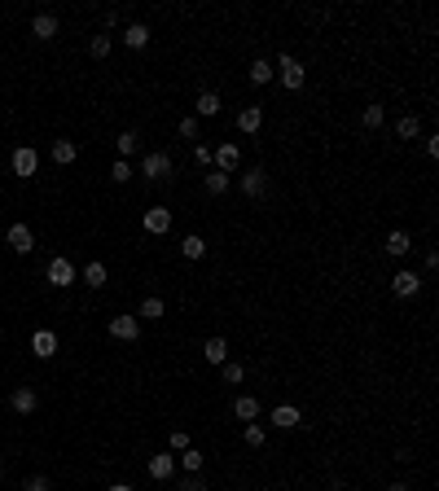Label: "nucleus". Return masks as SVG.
Instances as JSON below:
<instances>
[{
  "mask_svg": "<svg viewBox=\"0 0 439 491\" xmlns=\"http://www.w3.org/2000/svg\"><path fill=\"white\" fill-rule=\"evenodd\" d=\"M22 491H49V478H44V474H31V478H27V487H22Z\"/></svg>",
  "mask_w": 439,
  "mask_h": 491,
  "instance_id": "4c0bfd02",
  "label": "nucleus"
},
{
  "mask_svg": "<svg viewBox=\"0 0 439 491\" xmlns=\"http://www.w3.org/2000/svg\"><path fill=\"white\" fill-rule=\"evenodd\" d=\"M259 123H264V110H259V105H246V110L237 114V127L242 132H259Z\"/></svg>",
  "mask_w": 439,
  "mask_h": 491,
  "instance_id": "b1692460",
  "label": "nucleus"
},
{
  "mask_svg": "<svg viewBox=\"0 0 439 491\" xmlns=\"http://www.w3.org/2000/svg\"><path fill=\"white\" fill-rule=\"evenodd\" d=\"M277 75H281V83H286L290 92H299L303 83H307V70H303V62H294L290 53H281V57H277Z\"/></svg>",
  "mask_w": 439,
  "mask_h": 491,
  "instance_id": "f03ea898",
  "label": "nucleus"
},
{
  "mask_svg": "<svg viewBox=\"0 0 439 491\" xmlns=\"http://www.w3.org/2000/svg\"><path fill=\"white\" fill-rule=\"evenodd\" d=\"M242 194L246 198H264L268 194V171H264V167H251V171L242 176Z\"/></svg>",
  "mask_w": 439,
  "mask_h": 491,
  "instance_id": "423d86ee",
  "label": "nucleus"
},
{
  "mask_svg": "<svg viewBox=\"0 0 439 491\" xmlns=\"http://www.w3.org/2000/svg\"><path fill=\"white\" fill-rule=\"evenodd\" d=\"M246 75H251V83H259V88H264V83L272 79V62H264V57H259V62H251V70H246Z\"/></svg>",
  "mask_w": 439,
  "mask_h": 491,
  "instance_id": "bb28decb",
  "label": "nucleus"
},
{
  "mask_svg": "<svg viewBox=\"0 0 439 491\" xmlns=\"http://www.w3.org/2000/svg\"><path fill=\"white\" fill-rule=\"evenodd\" d=\"M181 136L185 140H198V118H181Z\"/></svg>",
  "mask_w": 439,
  "mask_h": 491,
  "instance_id": "e433bc0d",
  "label": "nucleus"
},
{
  "mask_svg": "<svg viewBox=\"0 0 439 491\" xmlns=\"http://www.w3.org/2000/svg\"><path fill=\"white\" fill-rule=\"evenodd\" d=\"M110 491H132V487H127V483H114V487H110Z\"/></svg>",
  "mask_w": 439,
  "mask_h": 491,
  "instance_id": "79ce46f5",
  "label": "nucleus"
},
{
  "mask_svg": "<svg viewBox=\"0 0 439 491\" xmlns=\"http://www.w3.org/2000/svg\"><path fill=\"white\" fill-rule=\"evenodd\" d=\"M181 250H185V259H203V255H207V242H203L198 233H189L185 242H181Z\"/></svg>",
  "mask_w": 439,
  "mask_h": 491,
  "instance_id": "393cba45",
  "label": "nucleus"
},
{
  "mask_svg": "<svg viewBox=\"0 0 439 491\" xmlns=\"http://www.w3.org/2000/svg\"><path fill=\"white\" fill-rule=\"evenodd\" d=\"M88 53H92V57H110V35H92Z\"/></svg>",
  "mask_w": 439,
  "mask_h": 491,
  "instance_id": "2f4dec72",
  "label": "nucleus"
},
{
  "mask_svg": "<svg viewBox=\"0 0 439 491\" xmlns=\"http://www.w3.org/2000/svg\"><path fill=\"white\" fill-rule=\"evenodd\" d=\"M172 171H176V167H172V158H167L163 149H154V154H145V158H141V176H145L150 185L172 180Z\"/></svg>",
  "mask_w": 439,
  "mask_h": 491,
  "instance_id": "f257e3e1",
  "label": "nucleus"
},
{
  "mask_svg": "<svg viewBox=\"0 0 439 491\" xmlns=\"http://www.w3.org/2000/svg\"><path fill=\"white\" fill-rule=\"evenodd\" d=\"M220 110H224L220 92H198V114H203V118H216Z\"/></svg>",
  "mask_w": 439,
  "mask_h": 491,
  "instance_id": "5701e85b",
  "label": "nucleus"
},
{
  "mask_svg": "<svg viewBox=\"0 0 439 491\" xmlns=\"http://www.w3.org/2000/svg\"><path fill=\"white\" fill-rule=\"evenodd\" d=\"M396 132H400L405 140H418V136H422V123H418V114H405V118L396 123Z\"/></svg>",
  "mask_w": 439,
  "mask_h": 491,
  "instance_id": "a878e982",
  "label": "nucleus"
},
{
  "mask_svg": "<svg viewBox=\"0 0 439 491\" xmlns=\"http://www.w3.org/2000/svg\"><path fill=\"white\" fill-rule=\"evenodd\" d=\"M84 281L92 285V290H101V285H105V263H97V259H92L88 268H84Z\"/></svg>",
  "mask_w": 439,
  "mask_h": 491,
  "instance_id": "cd10ccee",
  "label": "nucleus"
},
{
  "mask_svg": "<svg viewBox=\"0 0 439 491\" xmlns=\"http://www.w3.org/2000/svg\"><path fill=\"white\" fill-rule=\"evenodd\" d=\"M110 180H119V185H123V180H132V167H127V158H119V163L110 167Z\"/></svg>",
  "mask_w": 439,
  "mask_h": 491,
  "instance_id": "72a5a7b5",
  "label": "nucleus"
},
{
  "mask_svg": "<svg viewBox=\"0 0 439 491\" xmlns=\"http://www.w3.org/2000/svg\"><path fill=\"white\" fill-rule=\"evenodd\" d=\"M44 277H49V285H57V290H66V285H75V263H70L66 255H57L49 268H44Z\"/></svg>",
  "mask_w": 439,
  "mask_h": 491,
  "instance_id": "7ed1b4c3",
  "label": "nucleus"
},
{
  "mask_svg": "<svg viewBox=\"0 0 439 491\" xmlns=\"http://www.w3.org/2000/svg\"><path fill=\"white\" fill-rule=\"evenodd\" d=\"M203 185H207V194L211 198H220V194H229V176H224V171H216V167H207V171H203Z\"/></svg>",
  "mask_w": 439,
  "mask_h": 491,
  "instance_id": "2eb2a0df",
  "label": "nucleus"
},
{
  "mask_svg": "<svg viewBox=\"0 0 439 491\" xmlns=\"http://www.w3.org/2000/svg\"><path fill=\"white\" fill-rule=\"evenodd\" d=\"M31 35H35V40H53V35H57V18L53 14H35Z\"/></svg>",
  "mask_w": 439,
  "mask_h": 491,
  "instance_id": "aec40b11",
  "label": "nucleus"
},
{
  "mask_svg": "<svg viewBox=\"0 0 439 491\" xmlns=\"http://www.w3.org/2000/svg\"><path fill=\"white\" fill-rule=\"evenodd\" d=\"M123 44H127V49H145V44H150V27H145V22H127V27H123Z\"/></svg>",
  "mask_w": 439,
  "mask_h": 491,
  "instance_id": "4468645a",
  "label": "nucleus"
},
{
  "mask_svg": "<svg viewBox=\"0 0 439 491\" xmlns=\"http://www.w3.org/2000/svg\"><path fill=\"white\" fill-rule=\"evenodd\" d=\"M264 439H268V435H264V426H255V421L246 426V448H264Z\"/></svg>",
  "mask_w": 439,
  "mask_h": 491,
  "instance_id": "473e14b6",
  "label": "nucleus"
},
{
  "mask_svg": "<svg viewBox=\"0 0 439 491\" xmlns=\"http://www.w3.org/2000/svg\"><path fill=\"white\" fill-rule=\"evenodd\" d=\"M114 149H119V158H127V154L136 149V132H119V136H114Z\"/></svg>",
  "mask_w": 439,
  "mask_h": 491,
  "instance_id": "c756f323",
  "label": "nucleus"
},
{
  "mask_svg": "<svg viewBox=\"0 0 439 491\" xmlns=\"http://www.w3.org/2000/svg\"><path fill=\"white\" fill-rule=\"evenodd\" d=\"M211 158H216V149H211V145H194V163L203 167V171L211 167Z\"/></svg>",
  "mask_w": 439,
  "mask_h": 491,
  "instance_id": "f704fd0d",
  "label": "nucleus"
},
{
  "mask_svg": "<svg viewBox=\"0 0 439 491\" xmlns=\"http://www.w3.org/2000/svg\"><path fill=\"white\" fill-rule=\"evenodd\" d=\"M220 368H224V382H233V386H237V382L246 377V368H242V364H229V360H224Z\"/></svg>",
  "mask_w": 439,
  "mask_h": 491,
  "instance_id": "c9c22d12",
  "label": "nucleus"
},
{
  "mask_svg": "<svg viewBox=\"0 0 439 491\" xmlns=\"http://www.w3.org/2000/svg\"><path fill=\"white\" fill-rule=\"evenodd\" d=\"M35 167H40V154H35L31 145L14 149V176H35Z\"/></svg>",
  "mask_w": 439,
  "mask_h": 491,
  "instance_id": "9d476101",
  "label": "nucleus"
},
{
  "mask_svg": "<svg viewBox=\"0 0 439 491\" xmlns=\"http://www.w3.org/2000/svg\"><path fill=\"white\" fill-rule=\"evenodd\" d=\"M0 470H5V452H0Z\"/></svg>",
  "mask_w": 439,
  "mask_h": 491,
  "instance_id": "37998d69",
  "label": "nucleus"
},
{
  "mask_svg": "<svg viewBox=\"0 0 439 491\" xmlns=\"http://www.w3.org/2000/svg\"><path fill=\"white\" fill-rule=\"evenodd\" d=\"M110 333H114V338H123V342H136L141 338V320L136 316H114L110 320Z\"/></svg>",
  "mask_w": 439,
  "mask_h": 491,
  "instance_id": "1a4fd4ad",
  "label": "nucleus"
},
{
  "mask_svg": "<svg viewBox=\"0 0 439 491\" xmlns=\"http://www.w3.org/2000/svg\"><path fill=\"white\" fill-rule=\"evenodd\" d=\"M181 465H185V474H203V452L185 448V457H181Z\"/></svg>",
  "mask_w": 439,
  "mask_h": 491,
  "instance_id": "7c9ffc66",
  "label": "nucleus"
},
{
  "mask_svg": "<svg viewBox=\"0 0 439 491\" xmlns=\"http://www.w3.org/2000/svg\"><path fill=\"white\" fill-rule=\"evenodd\" d=\"M237 163H242V149H237L233 140H224V145L216 149V158H211V167H216V171H224V176H233Z\"/></svg>",
  "mask_w": 439,
  "mask_h": 491,
  "instance_id": "20e7f679",
  "label": "nucleus"
},
{
  "mask_svg": "<svg viewBox=\"0 0 439 491\" xmlns=\"http://www.w3.org/2000/svg\"><path fill=\"white\" fill-rule=\"evenodd\" d=\"M35 408H40V395H35L31 386H18V390H14V412L27 417V412H35Z\"/></svg>",
  "mask_w": 439,
  "mask_h": 491,
  "instance_id": "a211bd4d",
  "label": "nucleus"
},
{
  "mask_svg": "<svg viewBox=\"0 0 439 491\" xmlns=\"http://www.w3.org/2000/svg\"><path fill=\"white\" fill-rule=\"evenodd\" d=\"M31 351L40 355V360H49V355H57V333H53V329H40V333L31 338Z\"/></svg>",
  "mask_w": 439,
  "mask_h": 491,
  "instance_id": "f8f14e48",
  "label": "nucleus"
},
{
  "mask_svg": "<svg viewBox=\"0 0 439 491\" xmlns=\"http://www.w3.org/2000/svg\"><path fill=\"white\" fill-rule=\"evenodd\" d=\"M203 360L207 364H224V360H229V342H224V338H207L203 342Z\"/></svg>",
  "mask_w": 439,
  "mask_h": 491,
  "instance_id": "f3484780",
  "label": "nucleus"
},
{
  "mask_svg": "<svg viewBox=\"0 0 439 491\" xmlns=\"http://www.w3.org/2000/svg\"><path fill=\"white\" fill-rule=\"evenodd\" d=\"M391 290H396L400 298H413V294H418L422 290V277H418V272H396V281H391Z\"/></svg>",
  "mask_w": 439,
  "mask_h": 491,
  "instance_id": "9b49d317",
  "label": "nucleus"
},
{
  "mask_svg": "<svg viewBox=\"0 0 439 491\" xmlns=\"http://www.w3.org/2000/svg\"><path fill=\"white\" fill-rule=\"evenodd\" d=\"M387 491H409V483H391V487H387Z\"/></svg>",
  "mask_w": 439,
  "mask_h": 491,
  "instance_id": "a19ab883",
  "label": "nucleus"
},
{
  "mask_svg": "<svg viewBox=\"0 0 439 491\" xmlns=\"http://www.w3.org/2000/svg\"><path fill=\"white\" fill-rule=\"evenodd\" d=\"M145 470H150V478H154V483H167V478L176 474V457H167V452H159V457H150V465H145Z\"/></svg>",
  "mask_w": 439,
  "mask_h": 491,
  "instance_id": "0eeeda50",
  "label": "nucleus"
},
{
  "mask_svg": "<svg viewBox=\"0 0 439 491\" xmlns=\"http://www.w3.org/2000/svg\"><path fill=\"white\" fill-rule=\"evenodd\" d=\"M5 242H9L14 255H31V250H35V233L27 229V224H14V229L5 233Z\"/></svg>",
  "mask_w": 439,
  "mask_h": 491,
  "instance_id": "39448f33",
  "label": "nucleus"
},
{
  "mask_svg": "<svg viewBox=\"0 0 439 491\" xmlns=\"http://www.w3.org/2000/svg\"><path fill=\"white\" fill-rule=\"evenodd\" d=\"M299 421H303V417H299L294 404H277V408H272V426H277V430H294Z\"/></svg>",
  "mask_w": 439,
  "mask_h": 491,
  "instance_id": "ddd939ff",
  "label": "nucleus"
},
{
  "mask_svg": "<svg viewBox=\"0 0 439 491\" xmlns=\"http://www.w3.org/2000/svg\"><path fill=\"white\" fill-rule=\"evenodd\" d=\"M49 154H53V163H57V167H70V163L79 158V145H75V140H53V149H49Z\"/></svg>",
  "mask_w": 439,
  "mask_h": 491,
  "instance_id": "dca6fc26",
  "label": "nucleus"
},
{
  "mask_svg": "<svg viewBox=\"0 0 439 491\" xmlns=\"http://www.w3.org/2000/svg\"><path fill=\"white\" fill-rule=\"evenodd\" d=\"M409 250H413V237H409L405 229H396V233H391V237H387V255H396V259H405V255H409Z\"/></svg>",
  "mask_w": 439,
  "mask_h": 491,
  "instance_id": "6ab92c4d",
  "label": "nucleus"
},
{
  "mask_svg": "<svg viewBox=\"0 0 439 491\" xmlns=\"http://www.w3.org/2000/svg\"><path fill=\"white\" fill-rule=\"evenodd\" d=\"M233 412L242 417V421H255V417H259V399H255V395H237V399H233Z\"/></svg>",
  "mask_w": 439,
  "mask_h": 491,
  "instance_id": "412c9836",
  "label": "nucleus"
},
{
  "mask_svg": "<svg viewBox=\"0 0 439 491\" xmlns=\"http://www.w3.org/2000/svg\"><path fill=\"white\" fill-rule=\"evenodd\" d=\"M181 491H203V483H198V474H189L185 483H181Z\"/></svg>",
  "mask_w": 439,
  "mask_h": 491,
  "instance_id": "ea45409f",
  "label": "nucleus"
},
{
  "mask_svg": "<svg viewBox=\"0 0 439 491\" xmlns=\"http://www.w3.org/2000/svg\"><path fill=\"white\" fill-rule=\"evenodd\" d=\"M136 316H141V320H163V316H167V303H163L159 294H150L145 303H141V311H136Z\"/></svg>",
  "mask_w": 439,
  "mask_h": 491,
  "instance_id": "4be33fe9",
  "label": "nucleus"
},
{
  "mask_svg": "<svg viewBox=\"0 0 439 491\" xmlns=\"http://www.w3.org/2000/svg\"><path fill=\"white\" fill-rule=\"evenodd\" d=\"M167 443H172L176 452H185V448H189V435H185V430H172V435H167Z\"/></svg>",
  "mask_w": 439,
  "mask_h": 491,
  "instance_id": "58836bf2",
  "label": "nucleus"
},
{
  "mask_svg": "<svg viewBox=\"0 0 439 491\" xmlns=\"http://www.w3.org/2000/svg\"><path fill=\"white\" fill-rule=\"evenodd\" d=\"M167 229H172V211H167V207H150V211H145V233L163 237Z\"/></svg>",
  "mask_w": 439,
  "mask_h": 491,
  "instance_id": "6e6552de",
  "label": "nucleus"
},
{
  "mask_svg": "<svg viewBox=\"0 0 439 491\" xmlns=\"http://www.w3.org/2000/svg\"><path fill=\"white\" fill-rule=\"evenodd\" d=\"M382 118H387V110H382V105H378V101H374V105H365V114H360V123H365V127H382Z\"/></svg>",
  "mask_w": 439,
  "mask_h": 491,
  "instance_id": "c85d7f7f",
  "label": "nucleus"
}]
</instances>
